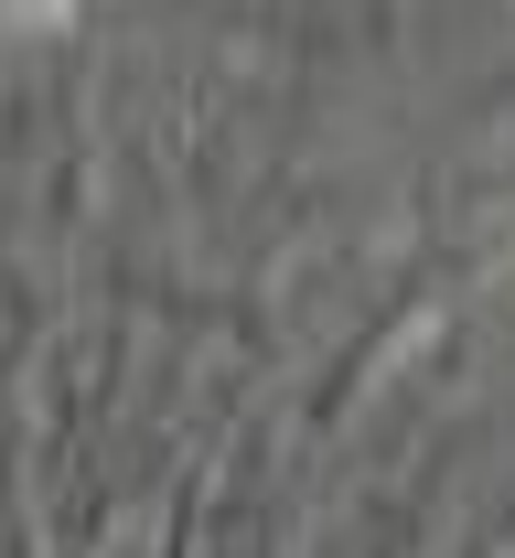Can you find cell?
I'll list each match as a JSON object with an SVG mask.
<instances>
[{
	"label": "cell",
	"instance_id": "obj_1",
	"mask_svg": "<svg viewBox=\"0 0 515 558\" xmlns=\"http://www.w3.org/2000/svg\"><path fill=\"white\" fill-rule=\"evenodd\" d=\"M75 0H11V22H33V33H44V22H65Z\"/></svg>",
	"mask_w": 515,
	"mask_h": 558
}]
</instances>
